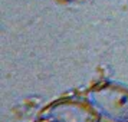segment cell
<instances>
[{"instance_id":"1","label":"cell","mask_w":128,"mask_h":122,"mask_svg":"<svg viewBox=\"0 0 128 122\" xmlns=\"http://www.w3.org/2000/svg\"><path fill=\"white\" fill-rule=\"evenodd\" d=\"M88 101L99 115L112 122H128V85L121 82H104L94 88Z\"/></svg>"},{"instance_id":"2","label":"cell","mask_w":128,"mask_h":122,"mask_svg":"<svg viewBox=\"0 0 128 122\" xmlns=\"http://www.w3.org/2000/svg\"><path fill=\"white\" fill-rule=\"evenodd\" d=\"M43 116L48 122H98L99 112L88 102L60 101L50 105Z\"/></svg>"}]
</instances>
